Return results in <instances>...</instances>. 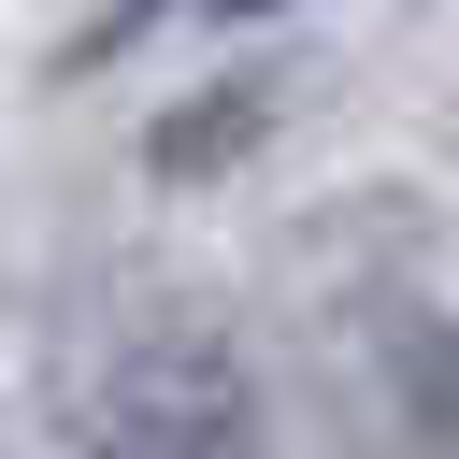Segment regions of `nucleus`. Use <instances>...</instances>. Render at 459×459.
<instances>
[{
	"mask_svg": "<svg viewBox=\"0 0 459 459\" xmlns=\"http://www.w3.org/2000/svg\"><path fill=\"white\" fill-rule=\"evenodd\" d=\"M359 344H373V402H387L402 459H459V316L430 287H387L359 316Z\"/></svg>",
	"mask_w": 459,
	"mask_h": 459,
	"instance_id": "nucleus-2",
	"label": "nucleus"
},
{
	"mask_svg": "<svg viewBox=\"0 0 459 459\" xmlns=\"http://www.w3.org/2000/svg\"><path fill=\"white\" fill-rule=\"evenodd\" d=\"M287 86H301V57H244V72H215V86H186V100L143 129V172H158V186H201V172H230L244 143H273Z\"/></svg>",
	"mask_w": 459,
	"mask_h": 459,
	"instance_id": "nucleus-3",
	"label": "nucleus"
},
{
	"mask_svg": "<svg viewBox=\"0 0 459 459\" xmlns=\"http://www.w3.org/2000/svg\"><path fill=\"white\" fill-rule=\"evenodd\" d=\"M72 430H86V459H287L273 387H258V359L215 316H129V330H100V359L72 387Z\"/></svg>",
	"mask_w": 459,
	"mask_h": 459,
	"instance_id": "nucleus-1",
	"label": "nucleus"
}]
</instances>
